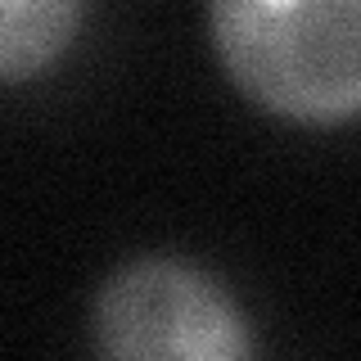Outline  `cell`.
<instances>
[{
  "label": "cell",
  "instance_id": "cell-1",
  "mask_svg": "<svg viewBox=\"0 0 361 361\" xmlns=\"http://www.w3.org/2000/svg\"><path fill=\"white\" fill-rule=\"evenodd\" d=\"M235 90L293 127L361 122V0H208Z\"/></svg>",
  "mask_w": 361,
  "mask_h": 361
},
{
  "label": "cell",
  "instance_id": "cell-2",
  "mask_svg": "<svg viewBox=\"0 0 361 361\" xmlns=\"http://www.w3.org/2000/svg\"><path fill=\"white\" fill-rule=\"evenodd\" d=\"M95 348L118 361H244L253 330L231 289L185 257H135L95 293Z\"/></svg>",
  "mask_w": 361,
  "mask_h": 361
},
{
  "label": "cell",
  "instance_id": "cell-3",
  "mask_svg": "<svg viewBox=\"0 0 361 361\" xmlns=\"http://www.w3.org/2000/svg\"><path fill=\"white\" fill-rule=\"evenodd\" d=\"M86 0H0V86L50 73L73 50Z\"/></svg>",
  "mask_w": 361,
  "mask_h": 361
}]
</instances>
